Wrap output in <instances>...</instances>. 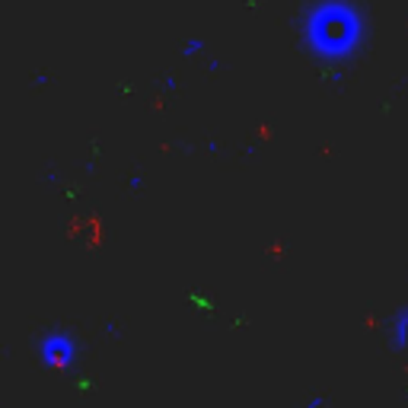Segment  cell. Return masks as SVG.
<instances>
[{
    "instance_id": "obj_1",
    "label": "cell",
    "mask_w": 408,
    "mask_h": 408,
    "mask_svg": "<svg viewBox=\"0 0 408 408\" xmlns=\"http://www.w3.org/2000/svg\"><path fill=\"white\" fill-rule=\"evenodd\" d=\"M300 39L322 64L348 61L364 42V13L348 0H316L297 19Z\"/></svg>"
},
{
    "instance_id": "obj_3",
    "label": "cell",
    "mask_w": 408,
    "mask_h": 408,
    "mask_svg": "<svg viewBox=\"0 0 408 408\" xmlns=\"http://www.w3.org/2000/svg\"><path fill=\"white\" fill-rule=\"evenodd\" d=\"M408 344V309H399V316L392 322V348H405Z\"/></svg>"
},
{
    "instance_id": "obj_2",
    "label": "cell",
    "mask_w": 408,
    "mask_h": 408,
    "mask_svg": "<svg viewBox=\"0 0 408 408\" xmlns=\"http://www.w3.org/2000/svg\"><path fill=\"white\" fill-rule=\"evenodd\" d=\"M39 354H42V364L45 367H55V370H67L77 358V348H74V338L64 332H48L39 344Z\"/></svg>"
}]
</instances>
